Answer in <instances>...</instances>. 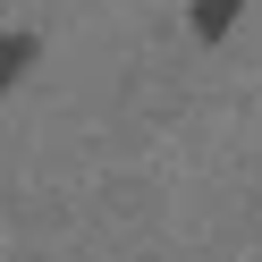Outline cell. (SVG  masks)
<instances>
[{
    "label": "cell",
    "instance_id": "1",
    "mask_svg": "<svg viewBox=\"0 0 262 262\" xmlns=\"http://www.w3.org/2000/svg\"><path fill=\"white\" fill-rule=\"evenodd\" d=\"M245 17V0H194L186 9V26H194V42H228V26Z\"/></svg>",
    "mask_w": 262,
    "mask_h": 262
},
{
    "label": "cell",
    "instance_id": "2",
    "mask_svg": "<svg viewBox=\"0 0 262 262\" xmlns=\"http://www.w3.org/2000/svg\"><path fill=\"white\" fill-rule=\"evenodd\" d=\"M34 59H42V42H34V34H17V26H0V93L17 85V76L34 68Z\"/></svg>",
    "mask_w": 262,
    "mask_h": 262
}]
</instances>
